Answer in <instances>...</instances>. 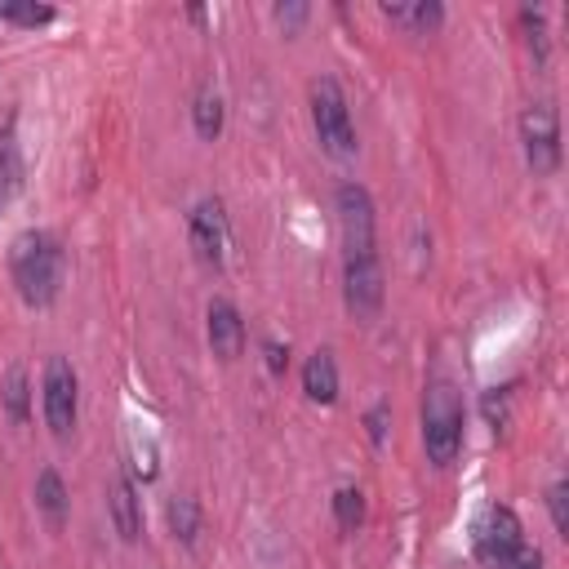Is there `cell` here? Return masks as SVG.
Masks as SVG:
<instances>
[{
    "label": "cell",
    "mask_w": 569,
    "mask_h": 569,
    "mask_svg": "<svg viewBox=\"0 0 569 569\" xmlns=\"http://www.w3.org/2000/svg\"><path fill=\"white\" fill-rule=\"evenodd\" d=\"M10 276L27 307H50L63 290V245L50 231H23L10 250Z\"/></svg>",
    "instance_id": "cell-1"
},
{
    "label": "cell",
    "mask_w": 569,
    "mask_h": 569,
    "mask_svg": "<svg viewBox=\"0 0 569 569\" xmlns=\"http://www.w3.org/2000/svg\"><path fill=\"white\" fill-rule=\"evenodd\" d=\"M422 450L437 467H450L463 450V401L450 383H432L422 396Z\"/></svg>",
    "instance_id": "cell-2"
},
{
    "label": "cell",
    "mask_w": 569,
    "mask_h": 569,
    "mask_svg": "<svg viewBox=\"0 0 569 569\" xmlns=\"http://www.w3.org/2000/svg\"><path fill=\"white\" fill-rule=\"evenodd\" d=\"M312 125H316V138L329 156H352L356 152V129H352V112H347V99L334 76H320L312 80Z\"/></svg>",
    "instance_id": "cell-3"
},
{
    "label": "cell",
    "mask_w": 569,
    "mask_h": 569,
    "mask_svg": "<svg viewBox=\"0 0 569 569\" xmlns=\"http://www.w3.org/2000/svg\"><path fill=\"white\" fill-rule=\"evenodd\" d=\"M339 227H343V263L378 258V218H374V201L361 182L339 187Z\"/></svg>",
    "instance_id": "cell-4"
},
{
    "label": "cell",
    "mask_w": 569,
    "mask_h": 569,
    "mask_svg": "<svg viewBox=\"0 0 569 569\" xmlns=\"http://www.w3.org/2000/svg\"><path fill=\"white\" fill-rule=\"evenodd\" d=\"M40 409H45V422L50 432L63 441L76 432V409H80V383H76V369L54 356L45 365V383H40Z\"/></svg>",
    "instance_id": "cell-5"
},
{
    "label": "cell",
    "mask_w": 569,
    "mask_h": 569,
    "mask_svg": "<svg viewBox=\"0 0 569 569\" xmlns=\"http://www.w3.org/2000/svg\"><path fill=\"white\" fill-rule=\"evenodd\" d=\"M520 142H526V161L539 178L560 169V121L552 103H530L520 112Z\"/></svg>",
    "instance_id": "cell-6"
},
{
    "label": "cell",
    "mask_w": 569,
    "mask_h": 569,
    "mask_svg": "<svg viewBox=\"0 0 569 569\" xmlns=\"http://www.w3.org/2000/svg\"><path fill=\"white\" fill-rule=\"evenodd\" d=\"M520 543H526V530H520V516L503 503L485 507L481 520H477V530H471V547H477V560L498 569Z\"/></svg>",
    "instance_id": "cell-7"
},
{
    "label": "cell",
    "mask_w": 569,
    "mask_h": 569,
    "mask_svg": "<svg viewBox=\"0 0 569 569\" xmlns=\"http://www.w3.org/2000/svg\"><path fill=\"white\" fill-rule=\"evenodd\" d=\"M187 231H192V250L205 267H223L227 263V214H223V201L218 197H205L197 210H192V223H187Z\"/></svg>",
    "instance_id": "cell-8"
},
{
    "label": "cell",
    "mask_w": 569,
    "mask_h": 569,
    "mask_svg": "<svg viewBox=\"0 0 569 569\" xmlns=\"http://www.w3.org/2000/svg\"><path fill=\"white\" fill-rule=\"evenodd\" d=\"M205 334H210V347H214V356L218 361H241V352H245V320H241V312H236L227 299H214L210 303V312H205Z\"/></svg>",
    "instance_id": "cell-9"
},
{
    "label": "cell",
    "mask_w": 569,
    "mask_h": 569,
    "mask_svg": "<svg viewBox=\"0 0 569 569\" xmlns=\"http://www.w3.org/2000/svg\"><path fill=\"white\" fill-rule=\"evenodd\" d=\"M303 392L312 405H334L339 401V361L334 352H312L303 365Z\"/></svg>",
    "instance_id": "cell-10"
},
{
    "label": "cell",
    "mask_w": 569,
    "mask_h": 569,
    "mask_svg": "<svg viewBox=\"0 0 569 569\" xmlns=\"http://www.w3.org/2000/svg\"><path fill=\"white\" fill-rule=\"evenodd\" d=\"M108 507H112V526H116V534H121L125 543H138V539H142V507H138V494H134V485H129L125 477L112 481V498H108Z\"/></svg>",
    "instance_id": "cell-11"
},
{
    "label": "cell",
    "mask_w": 569,
    "mask_h": 569,
    "mask_svg": "<svg viewBox=\"0 0 569 569\" xmlns=\"http://www.w3.org/2000/svg\"><path fill=\"white\" fill-rule=\"evenodd\" d=\"M36 507L45 511V520L59 530L63 520H67V485H63V477L54 467H45L40 477H36Z\"/></svg>",
    "instance_id": "cell-12"
},
{
    "label": "cell",
    "mask_w": 569,
    "mask_h": 569,
    "mask_svg": "<svg viewBox=\"0 0 569 569\" xmlns=\"http://www.w3.org/2000/svg\"><path fill=\"white\" fill-rule=\"evenodd\" d=\"M192 121H197V134H201L205 142H214V138L223 134V93H218V85H214V80H205V85L197 89Z\"/></svg>",
    "instance_id": "cell-13"
},
{
    "label": "cell",
    "mask_w": 569,
    "mask_h": 569,
    "mask_svg": "<svg viewBox=\"0 0 569 569\" xmlns=\"http://www.w3.org/2000/svg\"><path fill=\"white\" fill-rule=\"evenodd\" d=\"M383 14L392 18V23H401V27H409V31H418V36H427V31H437L441 23H445V10L437 5H427V0H418V5H383Z\"/></svg>",
    "instance_id": "cell-14"
},
{
    "label": "cell",
    "mask_w": 569,
    "mask_h": 569,
    "mask_svg": "<svg viewBox=\"0 0 569 569\" xmlns=\"http://www.w3.org/2000/svg\"><path fill=\"white\" fill-rule=\"evenodd\" d=\"M169 530H174V539L178 543H187L192 547L197 539H201V503L197 498H187V494H178V498H169Z\"/></svg>",
    "instance_id": "cell-15"
},
{
    "label": "cell",
    "mask_w": 569,
    "mask_h": 569,
    "mask_svg": "<svg viewBox=\"0 0 569 569\" xmlns=\"http://www.w3.org/2000/svg\"><path fill=\"white\" fill-rule=\"evenodd\" d=\"M334 520H339V530L343 534H356L365 526V494L356 485H343L334 494Z\"/></svg>",
    "instance_id": "cell-16"
},
{
    "label": "cell",
    "mask_w": 569,
    "mask_h": 569,
    "mask_svg": "<svg viewBox=\"0 0 569 569\" xmlns=\"http://www.w3.org/2000/svg\"><path fill=\"white\" fill-rule=\"evenodd\" d=\"M27 369L23 365H14L10 374H5V383H0V396H5V409H10V418L14 422H27Z\"/></svg>",
    "instance_id": "cell-17"
},
{
    "label": "cell",
    "mask_w": 569,
    "mask_h": 569,
    "mask_svg": "<svg viewBox=\"0 0 569 569\" xmlns=\"http://www.w3.org/2000/svg\"><path fill=\"white\" fill-rule=\"evenodd\" d=\"M0 18L18 23V27H45V23H54V10L50 5H0Z\"/></svg>",
    "instance_id": "cell-18"
},
{
    "label": "cell",
    "mask_w": 569,
    "mask_h": 569,
    "mask_svg": "<svg viewBox=\"0 0 569 569\" xmlns=\"http://www.w3.org/2000/svg\"><path fill=\"white\" fill-rule=\"evenodd\" d=\"M547 507H552L556 534H569V485H565V481H556V485L547 490Z\"/></svg>",
    "instance_id": "cell-19"
},
{
    "label": "cell",
    "mask_w": 569,
    "mask_h": 569,
    "mask_svg": "<svg viewBox=\"0 0 569 569\" xmlns=\"http://www.w3.org/2000/svg\"><path fill=\"white\" fill-rule=\"evenodd\" d=\"M18 192V156L14 152H0V210H5Z\"/></svg>",
    "instance_id": "cell-20"
},
{
    "label": "cell",
    "mask_w": 569,
    "mask_h": 569,
    "mask_svg": "<svg viewBox=\"0 0 569 569\" xmlns=\"http://www.w3.org/2000/svg\"><path fill=\"white\" fill-rule=\"evenodd\" d=\"M388 422H392V405H388V401H378V405L369 409V418H365L369 441H374V445H383V441H388Z\"/></svg>",
    "instance_id": "cell-21"
},
{
    "label": "cell",
    "mask_w": 569,
    "mask_h": 569,
    "mask_svg": "<svg viewBox=\"0 0 569 569\" xmlns=\"http://www.w3.org/2000/svg\"><path fill=\"white\" fill-rule=\"evenodd\" d=\"M498 569H543V552L539 547H530V543H520Z\"/></svg>",
    "instance_id": "cell-22"
},
{
    "label": "cell",
    "mask_w": 569,
    "mask_h": 569,
    "mask_svg": "<svg viewBox=\"0 0 569 569\" xmlns=\"http://www.w3.org/2000/svg\"><path fill=\"white\" fill-rule=\"evenodd\" d=\"M303 18H307V5H276V23H280L284 31H294Z\"/></svg>",
    "instance_id": "cell-23"
},
{
    "label": "cell",
    "mask_w": 569,
    "mask_h": 569,
    "mask_svg": "<svg viewBox=\"0 0 569 569\" xmlns=\"http://www.w3.org/2000/svg\"><path fill=\"white\" fill-rule=\"evenodd\" d=\"M267 369H271V374H284V369H290V347L267 343Z\"/></svg>",
    "instance_id": "cell-24"
},
{
    "label": "cell",
    "mask_w": 569,
    "mask_h": 569,
    "mask_svg": "<svg viewBox=\"0 0 569 569\" xmlns=\"http://www.w3.org/2000/svg\"><path fill=\"white\" fill-rule=\"evenodd\" d=\"M485 414H490V422H494V432H498V427H503V396L494 401V392L485 396Z\"/></svg>",
    "instance_id": "cell-25"
}]
</instances>
